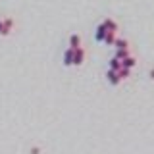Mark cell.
Returning a JSON list of instances; mask_svg holds the SVG:
<instances>
[{
	"label": "cell",
	"mask_w": 154,
	"mask_h": 154,
	"mask_svg": "<svg viewBox=\"0 0 154 154\" xmlns=\"http://www.w3.org/2000/svg\"><path fill=\"white\" fill-rule=\"evenodd\" d=\"M85 58H87V50L83 46H79V48H73V66H83V62H85Z\"/></svg>",
	"instance_id": "cell-1"
},
{
	"label": "cell",
	"mask_w": 154,
	"mask_h": 154,
	"mask_svg": "<svg viewBox=\"0 0 154 154\" xmlns=\"http://www.w3.org/2000/svg\"><path fill=\"white\" fill-rule=\"evenodd\" d=\"M137 66V58H135L133 54H127L122 60V67H127V69H133V67Z\"/></svg>",
	"instance_id": "cell-5"
},
{
	"label": "cell",
	"mask_w": 154,
	"mask_h": 154,
	"mask_svg": "<svg viewBox=\"0 0 154 154\" xmlns=\"http://www.w3.org/2000/svg\"><path fill=\"white\" fill-rule=\"evenodd\" d=\"M118 73H119V77H122V81H125V79L131 77V69H127V67H119Z\"/></svg>",
	"instance_id": "cell-12"
},
{
	"label": "cell",
	"mask_w": 154,
	"mask_h": 154,
	"mask_svg": "<svg viewBox=\"0 0 154 154\" xmlns=\"http://www.w3.org/2000/svg\"><path fill=\"white\" fill-rule=\"evenodd\" d=\"M116 41H118V31H108L102 42H104L106 46H114V42H116Z\"/></svg>",
	"instance_id": "cell-6"
},
{
	"label": "cell",
	"mask_w": 154,
	"mask_h": 154,
	"mask_svg": "<svg viewBox=\"0 0 154 154\" xmlns=\"http://www.w3.org/2000/svg\"><path fill=\"white\" fill-rule=\"evenodd\" d=\"M106 33H108V29H106L102 25V21L96 25V31H94V38H96V42H102L104 41V37H106Z\"/></svg>",
	"instance_id": "cell-4"
},
{
	"label": "cell",
	"mask_w": 154,
	"mask_h": 154,
	"mask_svg": "<svg viewBox=\"0 0 154 154\" xmlns=\"http://www.w3.org/2000/svg\"><path fill=\"white\" fill-rule=\"evenodd\" d=\"M64 66L66 67H69V66H73V48H66V52H64Z\"/></svg>",
	"instance_id": "cell-7"
},
{
	"label": "cell",
	"mask_w": 154,
	"mask_h": 154,
	"mask_svg": "<svg viewBox=\"0 0 154 154\" xmlns=\"http://www.w3.org/2000/svg\"><path fill=\"white\" fill-rule=\"evenodd\" d=\"M127 54H131V52H129V48H123V50H116V52H114V56L119 58V60H123Z\"/></svg>",
	"instance_id": "cell-13"
},
{
	"label": "cell",
	"mask_w": 154,
	"mask_h": 154,
	"mask_svg": "<svg viewBox=\"0 0 154 154\" xmlns=\"http://www.w3.org/2000/svg\"><path fill=\"white\" fill-rule=\"evenodd\" d=\"M69 46L71 48H79L81 46V35L79 33H71L69 35Z\"/></svg>",
	"instance_id": "cell-9"
},
{
	"label": "cell",
	"mask_w": 154,
	"mask_h": 154,
	"mask_svg": "<svg viewBox=\"0 0 154 154\" xmlns=\"http://www.w3.org/2000/svg\"><path fill=\"white\" fill-rule=\"evenodd\" d=\"M38 152H41V150H38L37 146H35V148H31V154H38Z\"/></svg>",
	"instance_id": "cell-15"
},
{
	"label": "cell",
	"mask_w": 154,
	"mask_h": 154,
	"mask_svg": "<svg viewBox=\"0 0 154 154\" xmlns=\"http://www.w3.org/2000/svg\"><path fill=\"white\" fill-rule=\"evenodd\" d=\"M119 67H122V60H119V58H116V56H112L108 60V69H116V71H118Z\"/></svg>",
	"instance_id": "cell-10"
},
{
	"label": "cell",
	"mask_w": 154,
	"mask_h": 154,
	"mask_svg": "<svg viewBox=\"0 0 154 154\" xmlns=\"http://www.w3.org/2000/svg\"><path fill=\"white\" fill-rule=\"evenodd\" d=\"M148 79L154 81V67H150V69H148Z\"/></svg>",
	"instance_id": "cell-14"
},
{
	"label": "cell",
	"mask_w": 154,
	"mask_h": 154,
	"mask_svg": "<svg viewBox=\"0 0 154 154\" xmlns=\"http://www.w3.org/2000/svg\"><path fill=\"white\" fill-rule=\"evenodd\" d=\"M114 48H116V50H123V48H129V41H127V38H118V41L114 42Z\"/></svg>",
	"instance_id": "cell-11"
},
{
	"label": "cell",
	"mask_w": 154,
	"mask_h": 154,
	"mask_svg": "<svg viewBox=\"0 0 154 154\" xmlns=\"http://www.w3.org/2000/svg\"><path fill=\"white\" fill-rule=\"evenodd\" d=\"M106 81H108L112 87H118L119 83H122V77H119V73L116 69H108L106 71Z\"/></svg>",
	"instance_id": "cell-2"
},
{
	"label": "cell",
	"mask_w": 154,
	"mask_h": 154,
	"mask_svg": "<svg viewBox=\"0 0 154 154\" xmlns=\"http://www.w3.org/2000/svg\"><path fill=\"white\" fill-rule=\"evenodd\" d=\"M102 25L108 29V31H118V23H116V19H112V17H104Z\"/></svg>",
	"instance_id": "cell-8"
},
{
	"label": "cell",
	"mask_w": 154,
	"mask_h": 154,
	"mask_svg": "<svg viewBox=\"0 0 154 154\" xmlns=\"http://www.w3.org/2000/svg\"><path fill=\"white\" fill-rule=\"evenodd\" d=\"M0 35H2V19H0Z\"/></svg>",
	"instance_id": "cell-16"
},
{
	"label": "cell",
	"mask_w": 154,
	"mask_h": 154,
	"mask_svg": "<svg viewBox=\"0 0 154 154\" xmlns=\"http://www.w3.org/2000/svg\"><path fill=\"white\" fill-rule=\"evenodd\" d=\"M14 31V19L12 17H2V35L0 37H8Z\"/></svg>",
	"instance_id": "cell-3"
}]
</instances>
